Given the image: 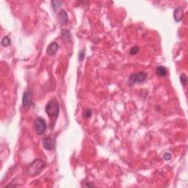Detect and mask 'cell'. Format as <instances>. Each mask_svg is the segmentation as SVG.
<instances>
[{"mask_svg":"<svg viewBox=\"0 0 188 188\" xmlns=\"http://www.w3.org/2000/svg\"><path fill=\"white\" fill-rule=\"evenodd\" d=\"M139 51H140V49L138 46H133V47L130 49V51H129V53H130V55H137V54L139 52Z\"/></svg>","mask_w":188,"mask_h":188,"instance_id":"obj_15","label":"cell"},{"mask_svg":"<svg viewBox=\"0 0 188 188\" xmlns=\"http://www.w3.org/2000/svg\"><path fill=\"white\" fill-rule=\"evenodd\" d=\"M184 15V8L182 7H178L175 9L174 13V20L176 22H179L182 20Z\"/></svg>","mask_w":188,"mask_h":188,"instance_id":"obj_7","label":"cell"},{"mask_svg":"<svg viewBox=\"0 0 188 188\" xmlns=\"http://www.w3.org/2000/svg\"><path fill=\"white\" fill-rule=\"evenodd\" d=\"M43 146L44 147L45 149L51 150L55 148V141L52 138H46L43 139Z\"/></svg>","mask_w":188,"mask_h":188,"instance_id":"obj_6","label":"cell"},{"mask_svg":"<svg viewBox=\"0 0 188 188\" xmlns=\"http://www.w3.org/2000/svg\"><path fill=\"white\" fill-rule=\"evenodd\" d=\"M46 167V162L42 159H36L33 161L27 168V175L33 177L37 176L42 172Z\"/></svg>","mask_w":188,"mask_h":188,"instance_id":"obj_2","label":"cell"},{"mask_svg":"<svg viewBox=\"0 0 188 188\" xmlns=\"http://www.w3.org/2000/svg\"><path fill=\"white\" fill-rule=\"evenodd\" d=\"M147 74L145 72H138L130 75L128 80L129 85H133L136 83H142L146 79Z\"/></svg>","mask_w":188,"mask_h":188,"instance_id":"obj_3","label":"cell"},{"mask_svg":"<svg viewBox=\"0 0 188 188\" xmlns=\"http://www.w3.org/2000/svg\"><path fill=\"white\" fill-rule=\"evenodd\" d=\"M85 50H81L79 53V61L81 62V61H83L84 58H85Z\"/></svg>","mask_w":188,"mask_h":188,"instance_id":"obj_17","label":"cell"},{"mask_svg":"<svg viewBox=\"0 0 188 188\" xmlns=\"http://www.w3.org/2000/svg\"><path fill=\"white\" fill-rule=\"evenodd\" d=\"M58 20L61 24H65L68 21V16L66 10H61V12L58 14Z\"/></svg>","mask_w":188,"mask_h":188,"instance_id":"obj_9","label":"cell"},{"mask_svg":"<svg viewBox=\"0 0 188 188\" xmlns=\"http://www.w3.org/2000/svg\"><path fill=\"white\" fill-rule=\"evenodd\" d=\"M91 115H92V112H91V109H85V110H84L83 112V116L85 117V118H91Z\"/></svg>","mask_w":188,"mask_h":188,"instance_id":"obj_16","label":"cell"},{"mask_svg":"<svg viewBox=\"0 0 188 188\" xmlns=\"http://www.w3.org/2000/svg\"><path fill=\"white\" fill-rule=\"evenodd\" d=\"M180 80H181L182 85L183 86H186V85H187V76H186L184 73H182V74L181 75V76H180Z\"/></svg>","mask_w":188,"mask_h":188,"instance_id":"obj_14","label":"cell"},{"mask_svg":"<svg viewBox=\"0 0 188 188\" xmlns=\"http://www.w3.org/2000/svg\"><path fill=\"white\" fill-rule=\"evenodd\" d=\"M32 101V93L30 90H27L25 91L22 97V103L24 107H28L31 105Z\"/></svg>","mask_w":188,"mask_h":188,"instance_id":"obj_5","label":"cell"},{"mask_svg":"<svg viewBox=\"0 0 188 188\" xmlns=\"http://www.w3.org/2000/svg\"><path fill=\"white\" fill-rule=\"evenodd\" d=\"M156 73L158 76L160 77H164L167 75V69L164 66H159L156 69Z\"/></svg>","mask_w":188,"mask_h":188,"instance_id":"obj_10","label":"cell"},{"mask_svg":"<svg viewBox=\"0 0 188 188\" xmlns=\"http://www.w3.org/2000/svg\"><path fill=\"white\" fill-rule=\"evenodd\" d=\"M46 112L49 116L51 124H54L58 119L59 115L60 106L58 102L55 99L49 101L46 105Z\"/></svg>","mask_w":188,"mask_h":188,"instance_id":"obj_1","label":"cell"},{"mask_svg":"<svg viewBox=\"0 0 188 188\" xmlns=\"http://www.w3.org/2000/svg\"><path fill=\"white\" fill-rule=\"evenodd\" d=\"M62 36L64 39H66V40L69 41L71 39V33L70 32L67 30H63L62 31Z\"/></svg>","mask_w":188,"mask_h":188,"instance_id":"obj_12","label":"cell"},{"mask_svg":"<svg viewBox=\"0 0 188 188\" xmlns=\"http://www.w3.org/2000/svg\"><path fill=\"white\" fill-rule=\"evenodd\" d=\"M46 121L43 118L37 117L34 121L33 129L37 135H42L46 130Z\"/></svg>","mask_w":188,"mask_h":188,"instance_id":"obj_4","label":"cell"},{"mask_svg":"<svg viewBox=\"0 0 188 188\" xmlns=\"http://www.w3.org/2000/svg\"><path fill=\"white\" fill-rule=\"evenodd\" d=\"M58 49H59V45L56 42H52L46 49V53L49 55H54L57 53Z\"/></svg>","mask_w":188,"mask_h":188,"instance_id":"obj_8","label":"cell"},{"mask_svg":"<svg viewBox=\"0 0 188 188\" xmlns=\"http://www.w3.org/2000/svg\"><path fill=\"white\" fill-rule=\"evenodd\" d=\"M10 43H11L10 39L9 38V37H7V36H5V37H3V39L1 40V46H10Z\"/></svg>","mask_w":188,"mask_h":188,"instance_id":"obj_11","label":"cell"},{"mask_svg":"<svg viewBox=\"0 0 188 188\" xmlns=\"http://www.w3.org/2000/svg\"><path fill=\"white\" fill-rule=\"evenodd\" d=\"M163 159H165V160H170V159H171V154H169V153H165L163 155Z\"/></svg>","mask_w":188,"mask_h":188,"instance_id":"obj_18","label":"cell"},{"mask_svg":"<svg viewBox=\"0 0 188 188\" xmlns=\"http://www.w3.org/2000/svg\"><path fill=\"white\" fill-rule=\"evenodd\" d=\"M62 1H52V8L55 10H56L57 9L61 7V5L62 4Z\"/></svg>","mask_w":188,"mask_h":188,"instance_id":"obj_13","label":"cell"}]
</instances>
